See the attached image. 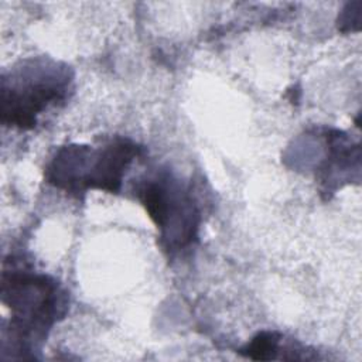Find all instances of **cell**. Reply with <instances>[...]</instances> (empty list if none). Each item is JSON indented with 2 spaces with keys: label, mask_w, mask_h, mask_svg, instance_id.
I'll list each match as a JSON object with an SVG mask.
<instances>
[{
  "label": "cell",
  "mask_w": 362,
  "mask_h": 362,
  "mask_svg": "<svg viewBox=\"0 0 362 362\" xmlns=\"http://www.w3.org/2000/svg\"><path fill=\"white\" fill-rule=\"evenodd\" d=\"M71 82L69 69L55 61L21 62L1 78V123L20 130L35 127L41 113L66 99Z\"/></svg>",
  "instance_id": "3"
},
{
  "label": "cell",
  "mask_w": 362,
  "mask_h": 362,
  "mask_svg": "<svg viewBox=\"0 0 362 362\" xmlns=\"http://www.w3.org/2000/svg\"><path fill=\"white\" fill-rule=\"evenodd\" d=\"M133 192L157 226L161 245L168 253L194 243L198 238L201 211L189 185L168 170H161L140 178Z\"/></svg>",
  "instance_id": "4"
},
{
  "label": "cell",
  "mask_w": 362,
  "mask_h": 362,
  "mask_svg": "<svg viewBox=\"0 0 362 362\" xmlns=\"http://www.w3.org/2000/svg\"><path fill=\"white\" fill-rule=\"evenodd\" d=\"M143 148L134 141L116 137L93 147L89 144H66L61 147L45 170L47 181L66 192L81 194L100 189L116 194L129 165Z\"/></svg>",
  "instance_id": "2"
},
{
  "label": "cell",
  "mask_w": 362,
  "mask_h": 362,
  "mask_svg": "<svg viewBox=\"0 0 362 362\" xmlns=\"http://www.w3.org/2000/svg\"><path fill=\"white\" fill-rule=\"evenodd\" d=\"M281 335L276 331H262L256 334L250 342L239 349V352L255 361H270L277 358Z\"/></svg>",
  "instance_id": "5"
},
{
  "label": "cell",
  "mask_w": 362,
  "mask_h": 362,
  "mask_svg": "<svg viewBox=\"0 0 362 362\" xmlns=\"http://www.w3.org/2000/svg\"><path fill=\"white\" fill-rule=\"evenodd\" d=\"M1 301L10 310L3 342L10 341V349L18 352L17 358H31L28 354L40 348L68 307L66 293L52 277L18 267L4 269Z\"/></svg>",
  "instance_id": "1"
}]
</instances>
